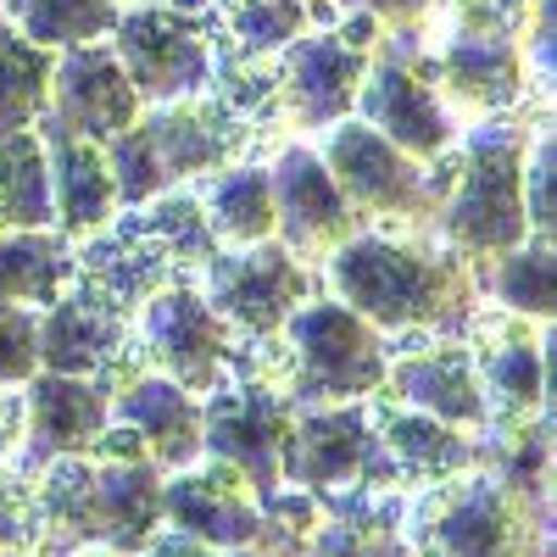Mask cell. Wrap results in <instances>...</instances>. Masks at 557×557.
<instances>
[{"mask_svg": "<svg viewBox=\"0 0 557 557\" xmlns=\"http://www.w3.org/2000/svg\"><path fill=\"white\" fill-rule=\"evenodd\" d=\"M323 285L380 335H462L469 312L480 307L474 262L457 246L401 240L391 228H357L351 240H341L323 257Z\"/></svg>", "mask_w": 557, "mask_h": 557, "instance_id": "cell-1", "label": "cell"}, {"mask_svg": "<svg viewBox=\"0 0 557 557\" xmlns=\"http://www.w3.org/2000/svg\"><path fill=\"white\" fill-rule=\"evenodd\" d=\"M162 469L151 457H51L28 480L34 491V557H73L101 546L112 557H139L162 530Z\"/></svg>", "mask_w": 557, "mask_h": 557, "instance_id": "cell-2", "label": "cell"}, {"mask_svg": "<svg viewBox=\"0 0 557 557\" xmlns=\"http://www.w3.org/2000/svg\"><path fill=\"white\" fill-rule=\"evenodd\" d=\"M262 123H251L235 101L212 96H184L168 107L139 112L117 139H107V162H112V184H117V207H146L162 190H178V184H201L223 168H235L257 151Z\"/></svg>", "mask_w": 557, "mask_h": 557, "instance_id": "cell-3", "label": "cell"}, {"mask_svg": "<svg viewBox=\"0 0 557 557\" xmlns=\"http://www.w3.org/2000/svg\"><path fill=\"white\" fill-rule=\"evenodd\" d=\"M535 123H546V101L530 112H502L485 123H469L451 146V184L441 201V240L457 246L469 262L513 251L530 223H524V151Z\"/></svg>", "mask_w": 557, "mask_h": 557, "instance_id": "cell-4", "label": "cell"}, {"mask_svg": "<svg viewBox=\"0 0 557 557\" xmlns=\"http://www.w3.org/2000/svg\"><path fill=\"white\" fill-rule=\"evenodd\" d=\"M385 362H391V341L335 296L301 301L273 341L240 346L235 357V368H257V374L278 380V391L296 407L374 396L385 385Z\"/></svg>", "mask_w": 557, "mask_h": 557, "instance_id": "cell-5", "label": "cell"}, {"mask_svg": "<svg viewBox=\"0 0 557 557\" xmlns=\"http://www.w3.org/2000/svg\"><path fill=\"white\" fill-rule=\"evenodd\" d=\"M412 557H552V502H535L491 469L407 491Z\"/></svg>", "mask_w": 557, "mask_h": 557, "instance_id": "cell-6", "label": "cell"}, {"mask_svg": "<svg viewBox=\"0 0 557 557\" xmlns=\"http://www.w3.org/2000/svg\"><path fill=\"white\" fill-rule=\"evenodd\" d=\"M451 7L446 34L418 73L435 84V96L457 123H485L524 101L530 62H524V0H441Z\"/></svg>", "mask_w": 557, "mask_h": 557, "instance_id": "cell-7", "label": "cell"}, {"mask_svg": "<svg viewBox=\"0 0 557 557\" xmlns=\"http://www.w3.org/2000/svg\"><path fill=\"white\" fill-rule=\"evenodd\" d=\"M318 157L357 218L396 223V228H424L430 218H441L446 184H451V151L441 162H418L396 151L385 134H374L362 117H341L323 128Z\"/></svg>", "mask_w": 557, "mask_h": 557, "instance_id": "cell-8", "label": "cell"}, {"mask_svg": "<svg viewBox=\"0 0 557 557\" xmlns=\"http://www.w3.org/2000/svg\"><path fill=\"white\" fill-rule=\"evenodd\" d=\"M385 45V28L374 17L351 12L341 28H312L290 51H278L268 78H273V123L285 134H323L330 123L357 112V89L368 78Z\"/></svg>", "mask_w": 557, "mask_h": 557, "instance_id": "cell-9", "label": "cell"}, {"mask_svg": "<svg viewBox=\"0 0 557 557\" xmlns=\"http://www.w3.org/2000/svg\"><path fill=\"white\" fill-rule=\"evenodd\" d=\"M107 45H112L123 78L134 84V96L146 107H168V101L212 89L218 51H212V23L201 12L123 0Z\"/></svg>", "mask_w": 557, "mask_h": 557, "instance_id": "cell-10", "label": "cell"}, {"mask_svg": "<svg viewBox=\"0 0 557 557\" xmlns=\"http://www.w3.org/2000/svg\"><path fill=\"white\" fill-rule=\"evenodd\" d=\"M285 485L312 491V496H341V491H407L396 462L385 457L374 418L362 401H323V407H296L285 462H278Z\"/></svg>", "mask_w": 557, "mask_h": 557, "instance_id": "cell-11", "label": "cell"}, {"mask_svg": "<svg viewBox=\"0 0 557 557\" xmlns=\"http://www.w3.org/2000/svg\"><path fill=\"white\" fill-rule=\"evenodd\" d=\"M290 418H296V401L278 391V380L257 374V368H235L218 391L201 396V451L240 469L257 502H273L285 491L278 462H285Z\"/></svg>", "mask_w": 557, "mask_h": 557, "instance_id": "cell-12", "label": "cell"}, {"mask_svg": "<svg viewBox=\"0 0 557 557\" xmlns=\"http://www.w3.org/2000/svg\"><path fill=\"white\" fill-rule=\"evenodd\" d=\"M134 330H139V346H146V362L157 374L178 380L190 396H207L235 374L240 335L212 312V301L196 290V278H178V285L157 290L134 312Z\"/></svg>", "mask_w": 557, "mask_h": 557, "instance_id": "cell-13", "label": "cell"}, {"mask_svg": "<svg viewBox=\"0 0 557 557\" xmlns=\"http://www.w3.org/2000/svg\"><path fill=\"white\" fill-rule=\"evenodd\" d=\"M207 285L201 296L212 301V312L240 335V346H262L285 330V318L312 301V268L285 251L278 240H262V246H240V251H218L207 262Z\"/></svg>", "mask_w": 557, "mask_h": 557, "instance_id": "cell-14", "label": "cell"}, {"mask_svg": "<svg viewBox=\"0 0 557 557\" xmlns=\"http://www.w3.org/2000/svg\"><path fill=\"white\" fill-rule=\"evenodd\" d=\"M34 351L39 368L51 374H84V380H101L107 396L117 385H128L146 362V346H139L134 318H123L117 307L96 301L78 285H62V296L51 307H39V330H34Z\"/></svg>", "mask_w": 557, "mask_h": 557, "instance_id": "cell-15", "label": "cell"}, {"mask_svg": "<svg viewBox=\"0 0 557 557\" xmlns=\"http://www.w3.org/2000/svg\"><path fill=\"white\" fill-rule=\"evenodd\" d=\"M462 346L474 357L491 424H524V418L546 412V318L474 307L462 323Z\"/></svg>", "mask_w": 557, "mask_h": 557, "instance_id": "cell-16", "label": "cell"}, {"mask_svg": "<svg viewBox=\"0 0 557 557\" xmlns=\"http://www.w3.org/2000/svg\"><path fill=\"white\" fill-rule=\"evenodd\" d=\"M391 341V362H385V385L380 396L435 412L446 424L480 435L491 424L485 412V391L474 380V357L462 346V335H430V330H407V335H385Z\"/></svg>", "mask_w": 557, "mask_h": 557, "instance_id": "cell-17", "label": "cell"}, {"mask_svg": "<svg viewBox=\"0 0 557 557\" xmlns=\"http://www.w3.org/2000/svg\"><path fill=\"white\" fill-rule=\"evenodd\" d=\"M268 178H273V235L301 262H323L341 240H351L362 228V218L351 212L341 184L323 168L318 146H301V139L278 146V157L268 162Z\"/></svg>", "mask_w": 557, "mask_h": 557, "instance_id": "cell-18", "label": "cell"}, {"mask_svg": "<svg viewBox=\"0 0 557 557\" xmlns=\"http://www.w3.org/2000/svg\"><path fill=\"white\" fill-rule=\"evenodd\" d=\"M107 424H112V396L101 380L34 368L23 380V441L7 462L34 480L51 457H84Z\"/></svg>", "mask_w": 557, "mask_h": 557, "instance_id": "cell-19", "label": "cell"}, {"mask_svg": "<svg viewBox=\"0 0 557 557\" xmlns=\"http://www.w3.org/2000/svg\"><path fill=\"white\" fill-rule=\"evenodd\" d=\"M357 112L374 134H385L396 151H407L418 162H441L462 134V123L435 96V84L418 73L412 57H396L391 39L380 45L374 67H368V78L357 89Z\"/></svg>", "mask_w": 557, "mask_h": 557, "instance_id": "cell-20", "label": "cell"}, {"mask_svg": "<svg viewBox=\"0 0 557 557\" xmlns=\"http://www.w3.org/2000/svg\"><path fill=\"white\" fill-rule=\"evenodd\" d=\"M139 112H146V101L134 96V84L123 78V67H117L107 39H89V45H67V51H57L51 96H45L39 123L107 146V139H117Z\"/></svg>", "mask_w": 557, "mask_h": 557, "instance_id": "cell-21", "label": "cell"}, {"mask_svg": "<svg viewBox=\"0 0 557 557\" xmlns=\"http://www.w3.org/2000/svg\"><path fill=\"white\" fill-rule=\"evenodd\" d=\"M162 524L196 535L207 546H257L262 502L240 480V469L201 451L190 469H173L162 480Z\"/></svg>", "mask_w": 557, "mask_h": 557, "instance_id": "cell-22", "label": "cell"}, {"mask_svg": "<svg viewBox=\"0 0 557 557\" xmlns=\"http://www.w3.org/2000/svg\"><path fill=\"white\" fill-rule=\"evenodd\" d=\"M112 424H128L162 474L190 469L201 457V396L157 368H139L128 385L112 391Z\"/></svg>", "mask_w": 557, "mask_h": 557, "instance_id": "cell-23", "label": "cell"}, {"mask_svg": "<svg viewBox=\"0 0 557 557\" xmlns=\"http://www.w3.org/2000/svg\"><path fill=\"white\" fill-rule=\"evenodd\" d=\"M34 134L45 139V168H51V201H57V228L78 246L89 235L123 212L117 207V184H112V162L96 139L62 134L51 123H34Z\"/></svg>", "mask_w": 557, "mask_h": 557, "instance_id": "cell-24", "label": "cell"}, {"mask_svg": "<svg viewBox=\"0 0 557 557\" xmlns=\"http://www.w3.org/2000/svg\"><path fill=\"white\" fill-rule=\"evenodd\" d=\"M368 418H374V435H380L385 457L396 462V474H401L407 491L474 469V435L446 424V418H435V412L401 407V401L374 391L368 396Z\"/></svg>", "mask_w": 557, "mask_h": 557, "instance_id": "cell-25", "label": "cell"}, {"mask_svg": "<svg viewBox=\"0 0 557 557\" xmlns=\"http://www.w3.org/2000/svg\"><path fill=\"white\" fill-rule=\"evenodd\" d=\"M323 513L296 557H412L407 546V491H341L318 496Z\"/></svg>", "mask_w": 557, "mask_h": 557, "instance_id": "cell-26", "label": "cell"}, {"mask_svg": "<svg viewBox=\"0 0 557 557\" xmlns=\"http://www.w3.org/2000/svg\"><path fill=\"white\" fill-rule=\"evenodd\" d=\"M196 201L207 212V228L223 251H240V246H262L273 240V178L262 162H235L212 178L196 184Z\"/></svg>", "mask_w": 557, "mask_h": 557, "instance_id": "cell-27", "label": "cell"}, {"mask_svg": "<svg viewBox=\"0 0 557 557\" xmlns=\"http://www.w3.org/2000/svg\"><path fill=\"white\" fill-rule=\"evenodd\" d=\"M73 278V240L62 228H12L0 235V301L51 307Z\"/></svg>", "mask_w": 557, "mask_h": 557, "instance_id": "cell-28", "label": "cell"}, {"mask_svg": "<svg viewBox=\"0 0 557 557\" xmlns=\"http://www.w3.org/2000/svg\"><path fill=\"white\" fill-rule=\"evenodd\" d=\"M12 228H57L51 168H45V139L34 128L0 139V235Z\"/></svg>", "mask_w": 557, "mask_h": 557, "instance_id": "cell-29", "label": "cell"}, {"mask_svg": "<svg viewBox=\"0 0 557 557\" xmlns=\"http://www.w3.org/2000/svg\"><path fill=\"white\" fill-rule=\"evenodd\" d=\"M480 296H491L507 312L524 318H552V240L546 235H524L513 251L474 262Z\"/></svg>", "mask_w": 557, "mask_h": 557, "instance_id": "cell-30", "label": "cell"}, {"mask_svg": "<svg viewBox=\"0 0 557 557\" xmlns=\"http://www.w3.org/2000/svg\"><path fill=\"white\" fill-rule=\"evenodd\" d=\"M228 23V57L235 62H273L301 34H312V0H218Z\"/></svg>", "mask_w": 557, "mask_h": 557, "instance_id": "cell-31", "label": "cell"}, {"mask_svg": "<svg viewBox=\"0 0 557 557\" xmlns=\"http://www.w3.org/2000/svg\"><path fill=\"white\" fill-rule=\"evenodd\" d=\"M51 67L57 51H45L12 23H0V139L39 123L45 96H51Z\"/></svg>", "mask_w": 557, "mask_h": 557, "instance_id": "cell-32", "label": "cell"}, {"mask_svg": "<svg viewBox=\"0 0 557 557\" xmlns=\"http://www.w3.org/2000/svg\"><path fill=\"white\" fill-rule=\"evenodd\" d=\"M117 7L123 0H7V23L45 51H67V45L107 39Z\"/></svg>", "mask_w": 557, "mask_h": 557, "instance_id": "cell-33", "label": "cell"}, {"mask_svg": "<svg viewBox=\"0 0 557 557\" xmlns=\"http://www.w3.org/2000/svg\"><path fill=\"white\" fill-rule=\"evenodd\" d=\"M524 223L530 235L557 228V146H552V123H535L530 151H524Z\"/></svg>", "mask_w": 557, "mask_h": 557, "instance_id": "cell-34", "label": "cell"}, {"mask_svg": "<svg viewBox=\"0 0 557 557\" xmlns=\"http://www.w3.org/2000/svg\"><path fill=\"white\" fill-rule=\"evenodd\" d=\"M34 330H39V312H34V307L0 301V385L23 391V380H28L34 368H39Z\"/></svg>", "mask_w": 557, "mask_h": 557, "instance_id": "cell-35", "label": "cell"}, {"mask_svg": "<svg viewBox=\"0 0 557 557\" xmlns=\"http://www.w3.org/2000/svg\"><path fill=\"white\" fill-rule=\"evenodd\" d=\"M34 491L28 474H17L12 462H0V552H28L34 557Z\"/></svg>", "mask_w": 557, "mask_h": 557, "instance_id": "cell-36", "label": "cell"}, {"mask_svg": "<svg viewBox=\"0 0 557 557\" xmlns=\"http://www.w3.org/2000/svg\"><path fill=\"white\" fill-rule=\"evenodd\" d=\"M341 12H362V17H374L385 34H412L430 12H441V0H341Z\"/></svg>", "mask_w": 557, "mask_h": 557, "instance_id": "cell-37", "label": "cell"}, {"mask_svg": "<svg viewBox=\"0 0 557 557\" xmlns=\"http://www.w3.org/2000/svg\"><path fill=\"white\" fill-rule=\"evenodd\" d=\"M139 557H262V552H257V546H207V541H196V535L162 524Z\"/></svg>", "mask_w": 557, "mask_h": 557, "instance_id": "cell-38", "label": "cell"}, {"mask_svg": "<svg viewBox=\"0 0 557 557\" xmlns=\"http://www.w3.org/2000/svg\"><path fill=\"white\" fill-rule=\"evenodd\" d=\"M23 441V396L12 385H0V462H7Z\"/></svg>", "mask_w": 557, "mask_h": 557, "instance_id": "cell-39", "label": "cell"}, {"mask_svg": "<svg viewBox=\"0 0 557 557\" xmlns=\"http://www.w3.org/2000/svg\"><path fill=\"white\" fill-rule=\"evenodd\" d=\"M139 7H184V12H201L207 0H139Z\"/></svg>", "mask_w": 557, "mask_h": 557, "instance_id": "cell-40", "label": "cell"}, {"mask_svg": "<svg viewBox=\"0 0 557 557\" xmlns=\"http://www.w3.org/2000/svg\"><path fill=\"white\" fill-rule=\"evenodd\" d=\"M73 557H112V552H101V546H84V552H73Z\"/></svg>", "mask_w": 557, "mask_h": 557, "instance_id": "cell-41", "label": "cell"}, {"mask_svg": "<svg viewBox=\"0 0 557 557\" xmlns=\"http://www.w3.org/2000/svg\"><path fill=\"white\" fill-rule=\"evenodd\" d=\"M0 557H28V552H0Z\"/></svg>", "mask_w": 557, "mask_h": 557, "instance_id": "cell-42", "label": "cell"}]
</instances>
